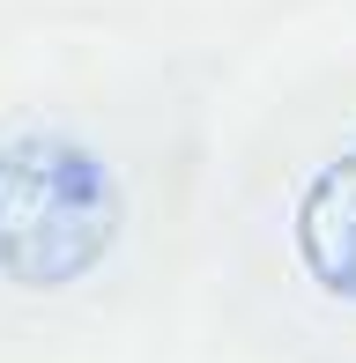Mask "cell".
Segmentation results:
<instances>
[{"instance_id": "1", "label": "cell", "mask_w": 356, "mask_h": 363, "mask_svg": "<svg viewBox=\"0 0 356 363\" xmlns=\"http://www.w3.org/2000/svg\"><path fill=\"white\" fill-rule=\"evenodd\" d=\"M171 134L104 96L0 111V341H60L126 311L164 259Z\"/></svg>"}, {"instance_id": "2", "label": "cell", "mask_w": 356, "mask_h": 363, "mask_svg": "<svg viewBox=\"0 0 356 363\" xmlns=\"http://www.w3.org/2000/svg\"><path fill=\"white\" fill-rule=\"evenodd\" d=\"M216 296L260 363H356V74L274 96L216 201Z\"/></svg>"}]
</instances>
